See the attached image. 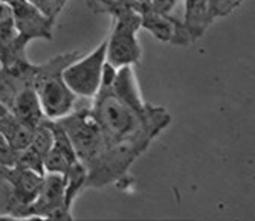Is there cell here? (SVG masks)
Here are the masks:
<instances>
[{
	"mask_svg": "<svg viewBox=\"0 0 255 221\" xmlns=\"http://www.w3.org/2000/svg\"><path fill=\"white\" fill-rule=\"evenodd\" d=\"M14 12V25L17 34L29 43L35 38L52 40L55 20L44 15L38 8H35L28 0L12 8Z\"/></svg>",
	"mask_w": 255,
	"mask_h": 221,
	"instance_id": "7",
	"label": "cell"
},
{
	"mask_svg": "<svg viewBox=\"0 0 255 221\" xmlns=\"http://www.w3.org/2000/svg\"><path fill=\"white\" fill-rule=\"evenodd\" d=\"M106 46L107 41L104 40L94 52L81 55L63 71L64 82L77 98H95L98 93L106 64Z\"/></svg>",
	"mask_w": 255,
	"mask_h": 221,
	"instance_id": "6",
	"label": "cell"
},
{
	"mask_svg": "<svg viewBox=\"0 0 255 221\" xmlns=\"http://www.w3.org/2000/svg\"><path fill=\"white\" fill-rule=\"evenodd\" d=\"M182 0H150V8L162 15H173V11Z\"/></svg>",
	"mask_w": 255,
	"mask_h": 221,
	"instance_id": "17",
	"label": "cell"
},
{
	"mask_svg": "<svg viewBox=\"0 0 255 221\" xmlns=\"http://www.w3.org/2000/svg\"><path fill=\"white\" fill-rule=\"evenodd\" d=\"M89 8L94 12H104L113 17L123 9L136 6L134 0H89Z\"/></svg>",
	"mask_w": 255,
	"mask_h": 221,
	"instance_id": "14",
	"label": "cell"
},
{
	"mask_svg": "<svg viewBox=\"0 0 255 221\" xmlns=\"http://www.w3.org/2000/svg\"><path fill=\"white\" fill-rule=\"evenodd\" d=\"M214 20L210 0H185V18L182 21L191 41L199 40Z\"/></svg>",
	"mask_w": 255,
	"mask_h": 221,
	"instance_id": "12",
	"label": "cell"
},
{
	"mask_svg": "<svg viewBox=\"0 0 255 221\" xmlns=\"http://www.w3.org/2000/svg\"><path fill=\"white\" fill-rule=\"evenodd\" d=\"M52 141H54V135H52V128L49 125V121L48 122L43 121L35 128L31 144L23 151H20L15 166L28 168L38 174H43L44 172L43 163L52 147Z\"/></svg>",
	"mask_w": 255,
	"mask_h": 221,
	"instance_id": "9",
	"label": "cell"
},
{
	"mask_svg": "<svg viewBox=\"0 0 255 221\" xmlns=\"http://www.w3.org/2000/svg\"><path fill=\"white\" fill-rule=\"evenodd\" d=\"M49 125L52 128L54 141H52V147L48 152V156L44 159L43 169L46 172H55V174L66 175L69 171L80 163V160L77 157L71 141H69L67 135L60 127V124L49 122Z\"/></svg>",
	"mask_w": 255,
	"mask_h": 221,
	"instance_id": "8",
	"label": "cell"
},
{
	"mask_svg": "<svg viewBox=\"0 0 255 221\" xmlns=\"http://www.w3.org/2000/svg\"><path fill=\"white\" fill-rule=\"evenodd\" d=\"M34 63L17 68H0V104L31 127H38L43 121V112L34 88Z\"/></svg>",
	"mask_w": 255,
	"mask_h": 221,
	"instance_id": "3",
	"label": "cell"
},
{
	"mask_svg": "<svg viewBox=\"0 0 255 221\" xmlns=\"http://www.w3.org/2000/svg\"><path fill=\"white\" fill-rule=\"evenodd\" d=\"M18 154L20 152L12 149L5 138L0 135V166H15Z\"/></svg>",
	"mask_w": 255,
	"mask_h": 221,
	"instance_id": "16",
	"label": "cell"
},
{
	"mask_svg": "<svg viewBox=\"0 0 255 221\" xmlns=\"http://www.w3.org/2000/svg\"><path fill=\"white\" fill-rule=\"evenodd\" d=\"M80 57L78 51H72L60 54L46 63L35 64L34 88L44 118L61 119L72 112L77 96L64 82L63 71Z\"/></svg>",
	"mask_w": 255,
	"mask_h": 221,
	"instance_id": "2",
	"label": "cell"
},
{
	"mask_svg": "<svg viewBox=\"0 0 255 221\" xmlns=\"http://www.w3.org/2000/svg\"><path fill=\"white\" fill-rule=\"evenodd\" d=\"M28 2L32 3L35 8H38L44 15L55 20L61 12V9L64 8L67 0H28Z\"/></svg>",
	"mask_w": 255,
	"mask_h": 221,
	"instance_id": "15",
	"label": "cell"
},
{
	"mask_svg": "<svg viewBox=\"0 0 255 221\" xmlns=\"http://www.w3.org/2000/svg\"><path fill=\"white\" fill-rule=\"evenodd\" d=\"M113 29L106 40V61L115 69L133 66L141 61L142 49L136 34L141 29V14L136 8H127L113 15Z\"/></svg>",
	"mask_w": 255,
	"mask_h": 221,
	"instance_id": "4",
	"label": "cell"
},
{
	"mask_svg": "<svg viewBox=\"0 0 255 221\" xmlns=\"http://www.w3.org/2000/svg\"><path fill=\"white\" fill-rule=\"evenodd\" d=\"M35 128L37 127H31L20 121L8 108L0 104V135L5 138L12 149L17 152L25 149L34 138Z\"/></svg>",
	"mask_w": 255,
	"mask_h": 221,
	"instance_id": "11",
	"label": "cell"
},
{
	"mask_svg": "<svg viewBox=\"0 0 255 221\" xmlns=\"http://www.w3.org/2000/svg\"><path fill=\"white\" fill-rule=\"evenodd\" d=\"M66 203V179L61 174L48 172L32 203L37 214H54Z\"/></svg>",
	"mask_w": 255,
	"mask_h": 221,
	"instance_id": "10",
	"label": "cell"
},
{
	"mask_svg": "<svg viewBox=\"0 0 255 221\" xmlns=\"http://www.w3.org/2000/svg\"><path fill=\"white\" fill-rule=\"evenodd\" d=\"M18 37L20 35L17 34L15 25H14L12 8L3 2H0V46L17 40Z\"/></svg>",
	"mask_w": 255,
	"mask_h": 221,
	"instance_id": "13",
	"label": "cell"
},
{
	"mask_svg": "<svg viewBox=\"0 0 255 221\" xmlns=\"http://www.w3.org/2000/svg\"><path fill=\"white\" fill-rule=\"evenodd\" d=\"M57 122L71 141L78 160L90 171L104 151L103 133L92 110L71 112Z\"/></svg>",
	"mask_w": 255,
	"mask_h": 221,
	"instance_id": "5",
	"label": "cell"
},
{
	"mask_svg": "<svg viewBox=\"0 0 255 221\" xmlns=\"http://www.w3.org/2000/svg\"><path fill=\"white\" fill-rule=\"evenodd\" d=\"M0 2H3V3H6L8 6L14 8V6H17V5L23 3V2H26V0H0Z\"/></svg>",
	"mask_w": 255,
	"mask_h": 221,
	"instance_id": "18",
	"label": "cell"
},
{
	"mask_svg": "<svg viewBox=\"0 0 255 221\" xmlns=\"http://www.w3.org/2000/svg\"><path fill=\"white\" fill-rule=\"evenodd\" d=\"M92 113L104 139L98 160L104 175L124 171L168 122L165 110L142 102L131 66L115 69L107 61Z\"/></svg>",
	"mask_w": 255,
	"mask_h": 221,
	"instance_id": "1",
	"label": "cell"
}]
</instances>
